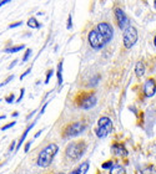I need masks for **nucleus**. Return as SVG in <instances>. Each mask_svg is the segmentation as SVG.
<instances>
[{
  "label": "nucleus",
  "mask_w": 156,
  "mask_h": 174,
  "mask_svg": "<svg viewBox=\"0 0 156 174\" xmlns=\"http://www.w3.org/2000/svg\"><path fill=\"white\" fill-rule=\"evenodd\" d=\"M12 80H13V76H10V77H8V78H6V80H5V81H4L3 83H0V86H4V85H6V83H8V82H10V81H12Z\"/></svg>",
  "instance_id": "23"
},
{
  "label": "nucleus",
  "mask_w": 156,
  "mask_h": 174,
  "mask_svg": "<svg viewBox=\"0 0 156 174\" xmlns=\"http://www.w3.org/2000/svg\"><path fill=\"white\" fill-rule=\"evenodd\" d=\"M111 167H113V162H106V163H104L103 164V168H105V169H106V168H111Z\"/></svg>",
  "instance_id": "20"
},
{
  "label": "nucleus",
  "mask_w": 156,
  "mask_h": 174,
  "mask_svg": "<svg viewBox=\"0 0 156 174\" xmlns=\"http://www.w3.org/2000/svg\"><path fill=\"white\" fill-rule=\"evenodd\" d=\"M9 1H6V0H5V1H0V6H1V5H4V4H8Z\"/></svg>",
  "instance_id": "30"
},
{
  "label": "nucleus",
  "mask_w": 156,
  "mask_h": 174,
  "mask_svg": "<svg viewBox=\"0 0 156 174\" xmlns=\"http://www.w3.org/2000/svg\"><path fill=\"white\" fill-rule=\"evenodd\" d=\"M156 92V82L154 78H147L144 83V93L146 97H152Z\"/></svg>",
  "instance_id": "10"
},
{
  "label": "nucleus",
  "mask_w": 156,
  "mask_h": 174,
  "mask_svg": "<svg viewBox=\"0 0 156 174\" xmlns=\"http://www.w3.org/2000/svg\"><path fill=\"white\" fill-rule=\"evenodd\" d=\"M89 170V162H84L80 165H77L74 170H72L70 174H86V172Z\"/></svg>",
  "instance_id": "11"
},
{
  "label": "nucleus",
  "mask_w": 156,
  "mask_h": 174,
  "mask_svg": "<svg viewBox=\"0 0 156 174\" xmlns=\"http://www.w3.org/2000/svg\"><path fill=\"white\" fill-rule=\"evenodd\" d=\"M137 30L134 26H127L124 30V45L126 49L132 47L135 42L137 41Z\"/></svg>",
  "instance_id": "6"
},
{
  "label": "nucleus",
  "mask_w": 156,
  "mask_h": 174,
  "mask_svg": "<svg viewBox=\"0 0 156 174\" xmlns=\"http://www.w3.org/2000/svg\"><path fill=\"white\" fill-rule=\"evenodd\" d=\"M154 44H155V46H156V36L154 37Z\"/></svg>",
  "instance_id": "31"
},
{
  "label": "nucleus",
  "mask_w": 156,
  "mask_h": 174,
  "mask_svg": "<svg viewBox=\"0 0 156 174\" xmlns=\"http://www.w3.org/2000/svg\"><path fill=\"white\" fill-rule=\"evenodd\" d=\"M5 118V116H0V120H4Z\"/></svg>",
  "instance_id": "32"
},
{
  "label": "nucleus",
  "mask_w": 156,
  "mask_h": 174,
  "mask_svg": "<svg viewBox=\"0 0 156 174\" xmlns=\"http://www.w3.org/2000/svg\"><path fill=\"white\" fill-rule=\"evenodd\" d=\"M87 39H89V44H90V46L92 49H101V47H104L105 45H106L104 37L101 36V34H100L96 29H94V30H91L90 32H89Z\"/></svg>",
  "instance_id": "7"
},
{
  "label": "nucleus",
  "mask_w": 156,
  "mask_h": 174,
  "mask_svg": "<svg viewBox=\"0 0 156 174\" xmlns=\"http://www.w3.org/2000/svg\"><path fill=\"white\" fill-rule=\"evenodd\" d=\"M32 126H34V123H32V125H30V126H29V127H27L26 130H25V132L23 133V136H21V138L19 139V142H18V147H16V149H19V148H20V145L23 144V142L25 141V138H26V136H27V133L30 132V130L32 128Z\"/></svg>",
  "instance_id": "15"
},
{
  "label": "nucleus",
  "mask_w": 156,
  "mask_h": 174,
  "mask_svg": "<svg viewBox=\"0 0 156 174\" xmlns=\"http://www.w3.org/2000/svg\"><path fill=\"white\" fill-rule=\"evenodd\" d=\"M14 125H15V122H12V123H8V125H6V126H4V127L1 128V130H3V131H5V130H8V128H10V127H13Z\"/></svg>",
  "instance_id": "22"
},
{
  "label": "nucleus",
  "mask_w": 156,
  "mask_h": 174,
  "mask_svg": "<svg viewBox=\"0 0 156 174\" xmlns=\"http://www.w3.org/2000/svg\"><path fill=\"white\" fill-rule=\"evenodd\" d=\"M86 128V123L85 122H74V123H70V125L65 126L61 131V134H63L64 138H68V137H76L81 134L82 132L85 131Z\"/></svg>",
  "instance_id": "3"
},
{
  "label": "nucleus",
  "mask_w": 156,
  "mask_h": 174,
  "mask_svg": "<svg viewBox=\"0 0 156 174\" xmlns=\"http://www.w3.org/2000/svg\"><path fill=\"white\" fill-rule=\"evenodd\" d=\"M31 55V50L30 49H27L26 50V52H25V55H24V59H23V61L25 62V61H27V59H29V56Z\"/></svg>",
  "instance_id": "19"
},
{
  "label": "nucleus",
  "mask_w": 156,
  "mask_h": 174,
  "mask_svg": "<svg viewBox=\"0 0 156 174\" xmlns=\"http://www.w3.org/2000/svg\"><path fill=\"white\" fill-rule=\"evenodd\" d=\"M60 174H63V173H60Z\"/></svg>",
  "instance_id": "34"
},
{
  "label": "nucleus",
  "mask_w": 156,
  "mask_h": 174,
  "mask_svg": "<svg viewBox=\"0 0 156 174\" xmlns=\"http://www.w3.org/2000/svg\"><path fill=\"white\" fill-rule=\"evenodd\" d=\"M98 102V98L94 93H82L81 96L79 95V97L76 100V105L77 107L84 108V110H89L95 107V105Z\"/></svg>",
  "instance_id": "4"
},
{
  "label": "nucleus",
  "mask_w": 156,
  "mask_h": 174,
  "mask_svg": "<svg viewBox=\"0 0 156 174\" xmlns=\"http://www.w3.org/2000/svg\"><path fill=\"white\" fill-rule=\"evenodd\" d=\"M113 130V122L109 117H101L98 121V130H96V136L99 138H104Z\"/></svg>",
  "instance_id": "5"
},
{
  "label": "nucleus",
  "mask_w": 156,
  "mask_h": 174,
  "mask_svg": "<svg viewBox=\"0 0 156 174\" xmlns=\"http://www.w3.org/2000/svg\"><path fill=\"white\" fill-rule=\"evenodd\" d=\"M14 101V97H13V95H10V97H6V102L8 103H12Z\"/></svg>",
  "instance_id": "26"
},
{
  "label": "nucleus",
  "mask_w": 156,
  "mask_h": 174,
  "mask_svg": "<svg viewBox=\"0 0 156 174\" xmlns=\"http://www.w3.org/2000/svg\"><path fill=\"white\" fill-rule=\"evenodd\" d=\"M68 29H71V16L69 18V20H68Z\"/></svg>",
  "instance_id": "28"
},
{
  "label": "nucleus",
  "mask_w": 156,
  "mask_h": 174,
  "mask_svg": "<svg viewBox=\"0 0 156 174\" xmlns=\"http://www.w3.org/2000/svg\"><path fill=\"white\" fill-rule=\"evenodd\" d=\"M113 152L115 155H127V150L125 149V147L122 144H114L113 145Z\"/></svg>",
  "instance_id": "12"
},
{
  "label": "nucleus",
  "mask_w": 156,
  "mask_h": 174,
  "mask_svg": "<svg viewBox=\"0 0 156 174\" xmlns=\"http://www.w3.org/2000/svg\"><path fill=\"white\" fill-rule=\"evenodd\" d=\"M16 62H18V61H16V60H15V61H13V62H12V65L9 66V69H12V67H14V65H15Z\"/></svg>",
  "instance_id": "29"
},
{
  "label": "nucleus",
  "mask_w": 156,
  "mask_h": 174,
  "mask_svg": "<svg viewBox=\"0 0 156 174\" xmlns=\"http://www.w3.org/2000/svg\"><path fill=\"white\" fill-rule=\"evenodd\" d=\"M110 174H125V170L120 164H115L110 168Z\"/></svg>",
  "instance_id": "14"
},
{
  "label": "nucleus",
  "mask_w": 156,
  "mask_h": 174,
  "mask_svg": "<svg viewBox=\"0 0 156 174\" xmlns=\"http://www.w3.org/2000/svg\"><path fill=\"white\" fill-rule=\"evenodd\" d=\"M95 29L101 34V36L104 37V40L105 42H109L111 39H113V35H114V29H113V26H111L109 22H100V24L96 25Z\"/></svg>",
  "instance_id": "8"
},
{
  "label": "nucleus",
  "mask_w": 156,
  "mask_h": 174,
  "mask_svg": "<svg viewBox=\"0 0 156 174\" xmlns=\"http://www.w3.org/2000/svg\"><path fill=\"white\" fill-rule=\"evenodd\" d=\"M115 15H116V20H118V24H119L120 29L125 30L127 26H130V20L126 16V14L124 13V10L122 9L116 8L115 9Z\"/></svg>",
  "instance_id": "9"
},
{
  "label": "nucleus",
  "mask_w": 156,
  "mask_h": 174,
  "mask_svg": "<svg viewBox=\"0 0 156 174\" xmlns=\"http://www.w3.org/2000/svg\"><path fill=\"white\" fill-rule=\"evenodd\" d=\"M19 25H21V21L15 22V24H10V25H9V27H10V29H13V27H16V26H19Z\"/></svg>",
  "instance_id": "24"
},
{
  "label": "nucleus",
  "mask_w": 156,
  "mask_h": 174,
  "mask_svg": "<svg viewBox=\"0 0 156 174\" xmlns=\"http://www.w3.org/2000/svg\"><path fill=\"white\" fill-rule=\"evenodd\" d=\"M86 142L84 139H80V141H76V142H72L70 143L68 147L65 149V155L66 158L71 162H75L80 158V157L85 153L86 150Z\"/></svg>",
  "instance_id": "2"
},
{
  "label": "nucleus",
  "mask_w": 156,
  "mask_h": 174,
  "mask_svg": "<svg viewBox=\"0 0 156 174\" xmlns=\"http://www.w3.org/2000/svg\"><path fill=\"white\" fill-rule=\"evenodd\" d=\"M135 74H136L137 77L144 76V74H145V66H144V62H142V61H139V62H136Z\"/></svg>",
  "instance_id": "13"
},
{
  "label": "nucleus",
  "mask_w": 156,
  "mask_h": 174,
  "mask_svg": "<svg viewBox=\"0 0 156 174\" xmlns=\"http://www.w3.org/2000/svg\"><path fill=\"white\" fill-rule=\"evenodd\" d=\"M24 92H25V90L23 88V90H21V96L18 98V102H20V101H21V98H23V95H24Z\"/></svg>",
  "instance_id": "27"
},
{
  "label": "nucleus",
  "mask_w": 156,
  "mask_h": 174,
  "mask_svg": "<svg viewBox=\"0 0 156 174\" xmlns=\"http://www.w3.org/2000/svg\"><path fill=\"white\" fill-rule=\"evenodd\" d=\"M27 25H29L30 27H32V29H39L41 25L38 22V20L35 18H30L29 20H27Z\"/></svg>",
  "instance_id": "17"
},
{
  "label": "nucleus",
  "mask_w": 156,
  "mask_h": 174,
  "mask_svg": "<svg viewBox=\"0 0 156 174\" xmlns=\"http://www.w3.org/2000/svg\"><path fill=\"white\" fill-rule=\"evenodd\" d=\"M51 76H53V70H50V71L48 72V77H46V80H45V83H49V81H50V78H51Z\"/></svg>",
  "instance_id": "21"
},
{
  "label": "nucleus",
  "mask_w": 156,
  "mask_h": 174,
  "mask_svg": "<svg viewBox=\"0 0 156 174\" xmlns=\"http://www.w3.org/2000/svg\"><path fill=\"white\" fill-rule=\"evenodd\" d=\"M154 4H155V8H156V1H155V3H154Z\"/></svg>",
  "instance_id": "33"
},
{
  "label": "nucleus",
  "mask_w": 156,
  "mask_h": 174,
  "mask_svg": "<svg viewBox=\"0 0 156 174\" xmlns=\"http://www.w3.org/2000/svg\"><path fill=\"white\" fill-rule=\"evenodd\" d=\"M30 71H31V69H27V70H26V71L24 72V74H23V75H21V76H20V78H24V77H25V76H26L27 74H30Z\"/></svg>",
  "instance_id": "25"
},
{
  "label": "nucleus",
  "mask_w": 156,
  "mask_h": 174,
  "mask_svg": "<svg viewBox=\"0 0 156 174\" xmlns=\"http://www.w3.org/2000/svg\"><path fill=\"white\" fill-rule=\"evenodd\" d=\"M58 83L59 86L63 85V62L58 65Z\"/></svg>",
  "instance_id": "16"
},
{
  "label": "nucleus",
  "mask_w": 156,
  "mask_h": 174,
  "mask_svg": "<svg viewBox=\"0 0 156 174\" xmlns=\"http://www.w3.org/2000/svg\"><path fill=\"white\" fill-rule=\"evenodd\" d=\"M59 152V147L58 144L55 143H50L48 144L45 148H44L40 153H39V157H38V160L36 163L39 167L41 168H46L51 164V162L54 160V157L56 155V153Z\"/></svg>",
  "instance_id": "1"
},
{
  "label": "nucleus",
  "mask_w": 156,
  "mask_h": 174,
  "mask_svg": "<svg viewBox=\"0 0 156 174\" xmlns=\"http://www.w3.org/2000/svg\"><path fill=\"white\" fill-rule=\"evenodd\" d=\"M25 46L24 45H18L15 47H9V49H5V52H9V54H14V52H18L20 50H23Z\"/></svg>",
  "instance_id": "18"
}]
</instances>
